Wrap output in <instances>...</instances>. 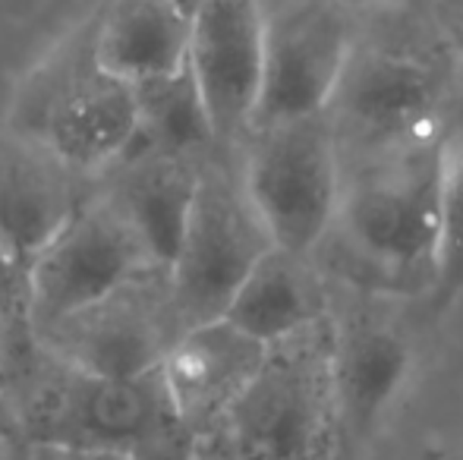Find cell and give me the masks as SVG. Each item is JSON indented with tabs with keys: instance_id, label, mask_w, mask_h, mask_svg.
<instances>
[{
	"instance_id": "1",
	"label": "cell",
	"mask_w": 463,
	"mask_h": 460,
	"mask_svg": "<svg viewBox=\"0 0 463 460\" xmlns=\"http://www.w3.org/2000/svg\"><path fill=\"white\" fill-rule=\"evenodd\" d=\"M4 407L23 445L110 451L133 460H195L199 442L161 369L101 375L32 347Z\"/></svg>"
},
{
	"instance_id": "2",
	"label": "cell",
	"mask_w": 463,
	"mask_h": 460,
	"mask_svg": "<svg viewBox=\"0 0 463 460\" xmlns=\"http://www.w3.org/2000/svg\"><path fill=\"white\" fill-rule=\"evenodd\" d=\"M441 136L344 164L335 218L341 271L366 290L426 296L435 281Z\"/></svg>"
},
{
	"instance_id": "3",
	"label": "cell",
	"mask_w": 463,
	"mask_h": 460,
	"mask_svg": "<svg viewBox=\"0 0 463 460\" xmlns=\"http://www.w3.org/2000/svg\"><path fill=\"white\" fill-rule=\"evenodd\" d=\"M199 460H347L335 391V309L269 344L262 369Z\"/></svg>"
},
{
	"instance_id": "4",
	"label": "cell",
	"mask_w": 463,
	"mask_h": 460,
	"mask_svg": "<svg viewBox=\"0 0 463 460\" xmlns=\"http://www.w3.org/2000/svg\"><path fill=\"white\" fill-rule=\"evenodd\" d=\"M139 127L136 86L104 67L95 16L67 35L16 89L10 136L98 180L129 152Z\"/></svg>"
},
{
	"instance_id": "5",
	"label": "cell",
	"mask_w": 463,
	"mask_h": 460,
	"mask_svg": "<svg viewBox=\"0 0 463 460\" xmlns=\"http://www.w3.org/2000/svg\"><path fill=\"white\" fill-rule=\"evenodd\" d=\"M243 183L271 243L312 256L335 228L344 158L328 111L256 127L243 146Z\"/></svg>"
},
{
	"instance_id": "6",
	"label": "cell",
	"mask_w": 463,
	"mask_h": 460,
	"mask_svg": "<svg viewBox=\"0 0 463 460\" xmlns=\"http://www.w3.org/2000/svg\"><path fill=\"white\" fill-rule=\"evenodd\" d=\"M448 67L410 42L354 44L328 105L344 164L439 136Z\"/></svg>"
},
{
	"instance_id": "7",
	"label": "cell",
	"mask_w": 463,
	"mask_h": 460,
	"mask_svg": "<svg viewBox=\"0 0 463 460\" xmlns=\"http://www.w3.org/2000/svg\"><path fill=\"white\" fill-rule=\"evenodd\" d=\"M221 152L202 161L199 196L171 268L174 306L184 328L221 319L252 265L275 246L246 192L243 171L227 164Z\"/></svg>"
},
{
	"instance_id": "8",
	"label": "cell",
	"mask_w": 463,
	"mask_h": 460,
	"mask_svg": "<svg viewBox=\"0 0 463 460\" xmlns=\"http://www.w3.org/2000/svg\"><path fill=\"white\" fill-rule=\"evenodd\" d=\"M148 271L158 268L127 218L108 192L92 190L25 275L32 338Z\"/></svg>"
},
{
	"instance_id": "9",
	"label": "cell",
	"mask_w": 463,
	"mask_h": 460,
	"mask_svg": "<svg viewBox=\"0 0 463 460\" xmlns=\"http://www.w3.org/2000/svg\"><path fill=\"white\" fill-rule=\"evenodd\" d=\"M184 332L174 306L171 275L148 271L51 325L38 334L35 344L89 372L142 375L161 369Z\"/></svg>"
},
{
	"instance_id": "10",
	"label": "cell",
	"mask_w": 463,
	"mask_h": 460,
	"mask_svg": "<svg viewBox=\"0 0 463 460\" xmlns=\"http://www.w3.org/2000/svg\"><path fill=\"white\" fill-rule=\"evenodd\" d=\"M269 16L256 127L325 114L354 54V16L335 0H290Z\"/></svg>"
},
{
	"instance_id": "11",
	"label": "cell",
	"mask_w": 463,
	"mask_h": 460,
	"mask_svg": "<svg viewBox=\"0 0 463 460\" xmlns=\"http://www.w3.org/2000/svg\"><path fill=\"white\" fill-rule=\"evenodd\" d=\"M269 16L259 0H205L189 32V70L224 152L240 148L256 123L265 80Z\"/></svg>"
},
{
	"instance_id": "12",
	"label": "cell",
	"mask_w": 463,
	"mask_h": 460,
	"mask_svg": "<svg viewBox=\"0 0 463 460\" xmlns=\"http://www.w3.org/2000/svg\"><path fill=\"white\" fill-rule=\"evenodd\" d=\"M413 372L407 334L366 306L335 313V391L347 460L382 429Z\"/></svg>"
},
{
	"instance_id": "13",
	"label": "cell",
	"mask_w": 463,
	"mask_h": 460,
	"mask_svg": "<svg viewBox=\"0 0 463 460\" xmlns=\"http://www.w3.org/2000/svg\"><path fill=\"white\" fill-rule=\"evenodd\" d=\"M269 344L252 338L231 319L193 325L174 341L161 362L180 413L195 432V442L212 436L233 410L243 391L262 369Z\"/></svg>"
},
{
	"instance_id": "14",
	"label": "cell",
	"mask_w": 463,
	"mask_h": 460,
	"mask_svg": "<svg viewBox=\"0 0 463 460\" xmlns=\"http://www.w3.org/2000/svg\"><path fill=\"white\" fill-rule=\"evenodd\" d=\"M86 180L13 136L0 148V252L23 277V287L38 252L92 192Z\"/></svg>"
},
{
	"instance_id": "15",
	"label": "cell",
	"mask_w": 463,
	"mask_h": 460,
	"mask_svg": "<svg viewBox=\"0 0 463 460\" xmlns=\"http://www.w3.org/2000/svg\"><path fill=\"white\" fill-rule=\"evenodd\" d=\"M202 161L205 158L127 152L108 174L98 177L101 190L139 237L152 265L165 275H171L184 246L195 196H199Z\"/></svg>"
},
{
	"instance_id": "16",
	"label": "cell",
	"mask_w": 463,
	"mask_h": 460,
	"mask_svg": "<svg viewBox=\"0 0 463 460\" xmlns=\"http://www.w3.org/2000/svg\"><path fill=\"white\" fill-rule=\"evenodd\" d=\"M331 309V294L318 268L309 265V256L271 246L240 284L224 319L265 344H278L325 319Z\"/></svg>"
},
{
	"instance_id": "17",
	"label": "cell",
	"mask_w": 463,
	"mask_h": 460,
	"mask_svg": "<svg viewBox=\"0 0 463 460\" xmlns=\"http://www.w3.org/2000/svg\"><path fill=\"white\" fill-rule=\"evenodd\" d=\"M189 32L193 19L174 0H104L95 10L98 54L133 86L184 70Z\"/></svg>"
},
{
	"instance_id": "18",
	"label": "cell",
	"mask_w": 463,
	"mask_h": 460,
	"mask_svg": "<svg viewBox=\"0 0 463 460\" xmlns=\"http://www.w3.org/2000/svg\"><path fill=\"white\" fill-rule=\"evenodd\" d=\"M136 105L139 127L129 152L208 158L221 148L189 63L177 73L136 82Z\"/></svg>"
},
{
	"instance_id": "19",
	"label": "cell",
	"mask_w": 463,
	"mask_h": 460,
	"mask_svg": "<svg viewBox=\"0 0 463 460\" xmlns=\"http://www.w3.org/2000/svg\"><path fill=\"white\" fill-rule=\"evenodd\" d=\"M463 296V142H445L439 192V243L435 281L426 294V309L441 315Z\"/></svg>"
},
{
	"instance_id": "20",
	"label": "cell",
	"mask_w": 463,
	"mask_h": 460,
	"mask_svg": "<svg viewBox=\"0 0 463 460\" xmlns=\"http://www.w3.org/2000/svg\"><path fill=\"white\" fill-rule=\"evenodd\" d=\"M35 338H32L29 309H25L23 277L10 268L0 252V398L16 379L19 366L29 360Z\"/></svg>"
},
{
	"instance_id": "21",
	"label": "cell",
	"mask_w": 463,
	"mask_h": 460,
	"mask_svg": "<svg viewBox=\"0 0 463 460\" xmlns=\"http://www.w3.org/2000/svg\"><path fill=\"white\" fill-rule=\"evenodd\" d=\"M25 460H133L110 451H86V448H54V445H25Z\"/></svg>"
},
{
	"instance_id": "22",
	"label": "cell",
	"mask_w": 463,
	"mask_h": 460,
	"mask_svg": "<svg viewBox=\"0 0 463 460\" xmlns=\"http://www.w3.org/2000/svg\"><path fill=\"white\" fill-rule=\"evenodd\" d=\"M16 438H19V432H16V426H13L10 413H6L4 400H0V460H13V457H16V451H13Z\"/></svg>"
},
{
	"instance_id": "23",
	"label": "cell",
	"mask_w": 463,
	"mask_h": 460,
	"mask_svg": "<svg viewBox=\"0 0 463 460\" xmlns=\"http://www.w3.org/2000/svg\"><path fill=\"white\" fill-rule=\"evenodd\" d=\"M337 6H344V10L350 13V16H356V13H375V10H384V6L397 4V0H335Z\"/></svg>"
},
{
	"instance_id": "24",
	"label": "cell",
	"mask_w": 463,
	"mask_h": 460,
	"mask_svg": "<svg viewBox=\"0 0 463 460\" xmlns=\"http://www.w3.org/2000/svg\"><path fill=\"white\" fill-rule=\"evenodd\" d=\"M174 4H177V6H180V10H184V13H186V16H189V19H193V16H195V13H199V6H202V4H205V0H174Z\"/></svg>"
},
{
	"instance_id": "25",
	"label": "cell",
	"mask_w": 463,
	"mask_h": 460,
	"mask_svg": "<svg viewBox=\"0 0 463 460\" xmlns=\"http://www.w3.org/2000/svg\"><path fill=\"white\" fill-rule=\"evenodd\" d=\"M259 4H262V6H265V13H271V10H278V6L290 4V0H259Z\"/></svg>"
},
{
	"instance_id": "26",
	"label": "cell",
	"mask_w": 463,
	"mask_h": 460,
	"mask_svg": "<svg viewBox=\"0 0 463 460\" xmlns=\"http://www.w3.org/2000/svg\"><path fill=\"white\" fill-rule=\"evenodd\" d=\"M195 460H199V457H195Z\"/></svg>"
}]
</instances>
